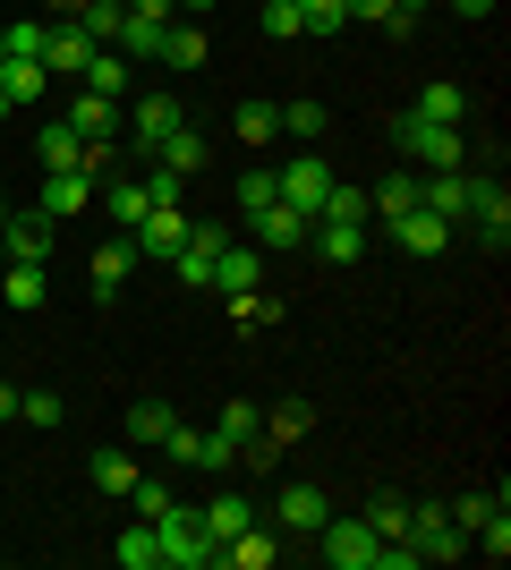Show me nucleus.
<instances>
[{"label": "nucleus", "instance_id": "obj_1", "mask_svg": "<svg viewBox=\"0 0 511 570\" xmlns=\"http://www.w3.org/2000/svg\"><path fill=\"white\" fill-rule=\"evenodd\" d=\"M392 154L410 170H469V137L461 128H435V119H417V111L392 119Z\"/></svg>", "mask_w": 511, "mask_h": 570}, {"label": "nucleus", "instance_id": "obj_2", "mask_svg": "<svg viewBox=\"0 0 511 570\" xmlns=\"http://www.w3.org/2000/svg\"><path fill=\"white\" fill-rule=\"evenodd\" d=\"M154 546H163V570H214V537H205V520L179 511V502L154 520Z\"/></svg>", "mask_w": 511, "mask_h": 570}, {"label": "nucleus", "instance_id": "obj_3", "mask_svg": "<svg viewBox=\"0 0 511 570\" xmlns=\"http://www.w3.org/2000/svg\"><path fill=\"white\" fill-rule=\"evenodd\" d=\"M401 537L417 546V562H461L469 553V528L452 520L443 502H410V528H401Z\"/></svg>", "mask_w": 511, "mask_h": 570}, {"label": "nucleus", "instance_id": "obj_4", "mask_svg": "<svg viewBox=\"0 0 511 570\" xmlns=\"http://www.w3.org/2000/svg\"><path fill=\"white\" fill-rule=\"evenodd\" d=\"M51 247H60V222L35 214V205H9V222H0V256H9V264H51Z\"/></svg>", "mask_w": 511, "mask_h": 570}, {"label": "nucleus", "instance_id": "obj_5", "mask_svg": "<svg viewBox=\"0 0 511 570\" xmlns=\"http://www.w3.org/2000/svg\"><path fill=\"white\" fill-rule=\"evenodd\" d=\"M316 553H324L333 570H375L384 537H375V528H366V511H358V520H324V528H316Z\"/></svg>", "mask_w": 511, "mask_h": 570}, {"label": "nucleus", "instance_id": "obj_6", "mask_svg": "<svg viewBox=\"0 0 511 570\" xmlns=\"http://www.w3.org/2000/svg\"><path fill=\"white\" fill-rule=\"evenodd\" d=\"M324 188H333V163H324V154H291V163L273 170V196H282V205H298L307 222H316Z\"/></svg>", "mask_w": 511, "mask_h": 570}, {"label": "nucleus", "instance_id": "obj_7", "mask_svg": "<svg viewBox=\"0 0 511 570\" xmlns=\"http://www.w3.org/2000/svg\"><path fill=\"white\" fill-rule=\"evenodd\" d=\"M179 238H188V214L179 205H154L137 230H128V247H137V264H154V273H170V256H179Z\"/></svg>", "mask_w": 511, "mask_h": 570}, {"label": "nucleus", "instance_id": "obj_8", "mask_svg": "<svg viewBox=\"0 0 511 570\" xmlns=\"http://www.w3.org/2000/svg\"><path fill=\"white\" fill-rule=\"evenodd\" d=\"M214 256H222V222H188L179 256H170V282L179 289H214Z\"/></svg>", "mask_w": 511, "mask_h": 570}, {"label": "nucleus", "instance_id": "obj_9", "mask_svg": "<svg viewBox=\"0 0 511 570\" xmlns=\"http://www.w3.org/2000/svg\"><path fill=\"white\" fill-rule=\"evenodd\" d=\"M247 230H256V247H273V256H298V247H307V230H316V222L298 214V205H282V196H273V205H256V214H239Z\"/></svg>", "mask_w": 511, "mask_h": 570}, {"label": "nucleus", "instance_id": "obj_10", "mask_svg": "<svg viewBox=\"0 0 511 570\" xmlns=\"http://www.w3.org/2000/svg\"><path fill=\"white\" fill-rule=\"evenodd\" d=\"M35 163L43 170H102V154L77 137L69 119H43V128H35Z\"/></svg>", "mask_w": 511, "mask_h": 570}, {"label": "nucleus", "instance_id": "obj_11", "mask_svg": "<svg viewBox=\"0 0 511 570\" xmlns=\"http://www.w3.org/2000/svg\"><path fill=\"white\" fill-rule=\"evenodd\" d=\"M469 230L487 238L494 256L511 247V196H503V179H494V170H478V205H469Z\"/></svg>", "mask_w": 511, "mask_h": 570}, {"label": "nucleus", "instance_id": "obj_12", "mask_svg": "<svg viewBox=\"0 0 511 570\" xmlns=\"http://www.w3.org/2000/svg\"><path fill=\"white\" fill-rule=\"evenodd\" d=\"M95 179H102V170H43V196H35V214H51V222L86 214V205H95Z\"/></svg>", "mask_w": 511, "mask_h": 570}, {"label": "nucleus", "instance_id": "obj_13", "mask_svg": "<svg viewBox=\"0 0 511 570\" xmlns=\"http://www.w3.org/2000/svg\"><path fill=\"white\" fill-rule=\"evenodd\" d=\"M324 520H333V502H324L316 485H282V494H273V528H282V537H316Z\"/></svg>", "mask_w": 511, "mask_h": 570}, {"label": "nucleus", "instance_id": "obj_14", "mask_svg": "<svg viewBox=\"0 0 511 570\" xmlns=\"http://www.w3.org/2000/svg\"><path fill=\"white\" fill-rule=\"evenodd\" d=\"M86 60H95V35H86L77 18H60V26L43 35V69H51V77H86Z\"/></svg>", "mask_w": 511, "mask_h": 570}, {"label": "nucleus", "instance_id": "obj_15", "mask_svg": "<svg viewBox=\"0 0 511 570\" xmlns=\"http://www.w3.org/2000/svg\"><path fill=\"white\" fill-rule=\"evenodd\" d=\"M69 128H77L86 145H95V137H120V128H128V102L95 95V86H77V102H69Z\"/></svg>", "mask_w": 511, "mask_h": 570}, {"label": "nucleus", "instance_id": "obj_16", "mask_svg": "<svg viewBox=\"0 0 511 570\" xmlns=\"http://www.w3.org/2000/svg\"><path fill=\"white\" fill-rule=\"evenodd\" d=\"M154 60H163V69H205V60H214V35H205L196 18H170V26H163V51H154Z\"/></svg>", "mask_w": 511, "mask_h": 570}, {"label": "nucleus", "instance_id": "obj_17", "mask_svg": "<svg viewBox=\"0 0 511 570\" xmlns=\"http://www.w3.org/2000/svg\"><path fill=\"white\" fill-rule=\"evenodd\" d=\"M384 230L401 238L410 256H443V247H452V222H435V214H426V205H410V214H392Z\"/></svg>", "mask_w": 511, "mask_h": 570}, {"label": "nucleus", "instance_id": "obj_18", "mask_svg": "<svg viewBox=\"0 0 511 570\" xmlns=\"http://www.w3.org/2000/svg\"><path fill=\"white\" fill-rule=\"evenodd\" d=\"M86 273H95V298H120V289H128V273H137V247H128V230H111V238H102Z\"/></svg>", "mask_w": 511, "mask_h": 570}, {"label": "nucleus", "instance_id": "obj_19", "mask_svg": "<svg viewBox=\"0 0 511 570\" xmlns=\"http://www.w3.org/2000/svg\"><path fill=\"white\" fill-rule=\"evenodd\" d=\"M179 119H188V111H179L170 95H137V102H128V128H137V154H154V145H163L170 128H179Z\"/></svg>", "mask_w": 511, "mask_h": 570}, {"label": "nucleus", "instance_id": "obj_20", "mask_svg": "<svg viewBox=\"0 0 511 570\" xmlns=\"http://www.w3.org/2000/svg\"><path fill=\"white\" fill-rule=\"evenodd\" d=\"M95 205H102V214H111V230H137V222L154 214L146 179H102V188H95Z\"/></svg>", "mask_w": 511, "mask_h": 570}, {"label": "nucleus", "instance_id": "obj_21", "mask_svg": "<svg viewBox=\"0 0 511 570\" xmlns=\"http://www.w3.org/2000/svg\"><path fill=\"white\" fill-rule=\"evenodd\" d=\"M146 163H163V170H179V179H196V170L214 163V145H205V137H196V128H188V119H179V128H170V137L154 145Z\"/></svg>", "mask_w": 511, "mask_h": 570}, {"label": "nucleus", "instance_id": "obj_22", "mask_svg": "<svg viewBox=\"0 0 511 570\" xmlns=\"http://www.w3.org/2000/svg\"><path fill=\"white\" fill-rule=\"evenodd\" d=\"M214 562H230V570H273V562H282V537H273V528H256V520H247L239 537H230V546L214 553Z\"/></svg>", "mask_w": 511, "mask_h": 570}, {"label": "nucleus", "instance_id": "obj_23", "mask_svg": "<svg viewBox=\"0 0 511 570\" xmlns=\"http://www.w3.org/2000/svg\"><path fill=\"white\" fill-rule=\"evenodd\" d=\"M256 273H265V247H230V238H222V256H214V289L222 298L256 289Z\"/></svg>", "mask_w": 511, "mask_h": 570}, {"label": "nucleus", "instance_id": "obj_24", "mask_svg": "<svg viewBox=\"0 0 511 570\" xmlns=\"http://www.w3.org/2000/svg\"><path fill=\"white\" fill-rule=\"evenodd\" d=\"M307 247H316L324 264H358V256H366V222H316V230H307Z\"/></svg>", "mask_w": 511, "mask_h": 570}, {"label": "nucleus", "instance_id": "obj_25", "mask_svg": "<svg viewBox=\"0 0 511 570\" xmlns=\"http://www.w3.org/2000/svg\"><path fill=\"white\" fill-rule=\"evenodd\" d=\"M128 77H137V60H128V51H111V43H95V60H86V77H77V86H95V95L120 102V95H128Z\"/></svg>", "mask_w": 511, "mask_h": 570}, {"label": "nucleus", "instance_id": "obj_26", "mask_svg": "<svg viewBox=\"0 0 511 570\" xmlns=\"http://www.w3.org/2000/svg\"><path fill=\"white\" fill-rule=\"evenodd\" d=\"M170 426H179V409H170V401H137V409H128V426H120V443H128V452H146V443H163Z\"/></svg>", "mask_w": 511, "mask_h": 570}, {"label": "nucleus", "instance_id": "obj_27", "mask_svg": "<svg viewBox=\"0 0 511 570\" xmlns=\"http://www.w3.org/2000/svg\"><path fill=\"white\" fill-rule=\"evenodd\" d=\"M196 520H205V537H214V553H222V546H230V537H239L247 520H256V502H247V494H214L205 511H196Z\"/></svg>", "mask_w": 511, "mask_h": 570}, {"label": "nucleus", "instance_id": "obj_28", "mask_svg": "<svg viewBox=\"0 0 511 570\" xmlns=\"http://www.w3.org/2000/svg\"><path fill=\"white\" fill-rule=\"evenodd\" d=\"M0 298H9V315H35V307L51 298L43 264H9V273H0Z\"/></svg>", "mask_w": 511, "mask_h": 570}, {"label": "nucleus", "instance_id": "obj_29", "mask_svg": "<svg viewBox=\"0 0 511 570\" xmlns=\"http://www.w3.org/2000/svg\"><path fill=\"white\" fill-rule=\"evenodd\" d=\"M410 205H417V170L410 163H401V170H384V179H375V188H366V214H410Z\"/></svg>", "mask_w": 511, "mask_h": 570}, {"label": "nucleus", "instance_id": "obj_30", "mask_svg": "<svg viewBox=\"0 0 511 570\" xmlns=\"http://www.w3.org/2000/svg\"><path fill=\"white\" fill-rule=\"evenodd\" d=\"M0 95H9V111H18V102H43L51 69H43V60H0Z\"/></svg>", "mask_w": 511, "mask_h": 570}, {"label": "nucleus", "instance_id": "obj_31", "mask_svg": "<svg viewBox=\"0 0 511 570\" xmlns=\"http://www.w3.org/2000/svg\"><path fill=\"white\" fill-rule=\"evenodd\" d=\"M86 476H95L102 494H128V485H137L146 469H137V452H128V443H111V452H95V460H86Z\"/></svg>", "mask_w": 511, "mask_h": 570}, {"label": "nucleus", "instance_id": "obj_32", "mask_svg": "<svg viewBox=\"0 0 511 570\" xmlns=\"http://www.w3.org/2000/svg\"><path fill=\"white\" fill-rule=\"evenodd\" d=\"M111 51H128V60L146 69L154 51H163V18H120V35H111Z\"/></svg>", "mask_w": 511, "mask_h": 570}, {"label": "nucleus", "instance_id": "obj_33", "mask_svg": "<svg viewBox=\"0 0 511 570\" xmlns=\"http://www.w3.org/2000/svg\"><path fill=\"white\" fill-rule=\"evenodd\" d=\"M230 137L239 145H273L282 137V111H273V102H239V111H230Z\"/></svg>", "mask_w": 511, "mask_h": 570}, {"label": "nucleus", "instance_id": "obj_34", "mask_svg": "<svg viewBox=\"0 0 511 570\" xmlns=\"http://www.w3.org/2000/svg\"><path fill=\"white\" fill-rule=\"evenodd\" d=\"M410 111H417V119H435V128H461V119H469V95H461V86H426Z\"/></svg>", "mask_w": 511, "mask_h": 570}, {"label": "nucleus", "instance_id": "obj_35", "mask_svg": "<svg viewBox=\"0 0 511 570\" xmlns=\"http://www.w3.org/2000/svg\"><path fill=\"white\" fill-rule=\"evenodd\" d=\"M111 562H120V570H163V546H154V520H137V528H128L120 546H111Z\"/></svg>", "mask_w": 511, "mask_h": 570}, {"label": "nucleus", "instance_id": "obj_36", "mask_svg": "<svg viewBox=\"0 0 511 570\" xmlns=\"http://www.w3.org/2000/svg\"><path fill=\"white\" fill-rule=\"evenodd\" d=\"M307 426H316V409H307V401H282V409H265V443H273V452H282V443H298Z\"/></svg>", "mask_w": 511, "mask_h": 570}, {"label": "nucleus", "instance_id": "obj_37", "mask_svg": "<svg viewBox=\"0 0 511 570\" xmlns=\"http://www.w3.org/2000/svg\"><path fill=\"white\" fill-rule=\"evenodd\" d=\"M214 426H222V434H230V443L247 452V443L265 434V409H256V401H222V417H214Z\"/></svg>", "mask_w": 511, "mask_h": 570}, {"label": "nucleus", "instance_id": "obj_38", "mask_svg": "<svg viewBox=\"0 0 511 570\" xmlns=\"http://www.w3.org/2000/svg\"><path fill=\"white\" fill-rule=\"evenodd\" d=\"M282 111V137H324V102L316 95H298V102H273Z\"/></svg>", "mask_w": 511, "mask_h": 570}, {"label": "nucleus", "instance_id": "obj_39", "mask_svg": "<svg viewBox=\"0 0 511 570\" xmlns=\"http://www.w3.org/2000/svg\"><path fill=\"white\" fill-rule=\"evenodd\" d=\"M366 528H375V537H401V528H410V494H375L366 502Z\"/></svg>", "mask_w": 511, "mask_h": 570}, {"label": "nucleus", "instance_id": "obj_40", "mask_svg": "<svg viewBox=\"0 0 511 570\" xmlns=\"http://www.w3.org/2000/svg\"><path fill=\"white\" fill-rule=\"evenodd\" d=\"M298 26H307V35H341V26H350V0H298Z\"/></svg>", "mask_w": 511, "mask_h": 570}, {"label": "nucleus", "instance_id": "obj_41", "mask_svg": "<svg viewBox=\"0 0 511 570\" xmlns=\"http://www.w3.org/2000/svg\"><path fill=\"white\" fill-rule=\"evenodd\" d=\"M230 315L256 333V324H282V298H265V289H239V298H230Z\"/></svg>", "mask_w": 511, "mask_h": 570}, {"label": "nucleus", "instance_id": "obj_42", "mask_svg": "<svg viewBox=\"0 0 511 570\" xmlns=\"http://www.w3.org/2000/svg\"><path fill=\"white\" fill-rule=\"evenodd\" d=\"M128 502H137V520H163V511H170L179 494H170L163 476H137V485H128Z\"/></svg>", "mask_w": 511, "mask_h": 570}, {"label": "nucleus", "instance_id": "obj_43", "mask_svg": "<svg viewBox=\"0 0 511 570\" xmlns=\"http://www.w3.org/2000/svg\"><path fill=\"white\" fill-rule=\"evenodd\" d=\"M120 18H128L120 0H86V18H77V26H86L95 43H111V35H120Z\"/></svg>", "mask_w": 511, "mask_h": 570}, {"label": "nucleus", "instance_id": "obj_44", "mask_svg": "<svg viewBox=\"0 0 511 570\" xmlns=\"http://www.w3.org/2000/svg\"><path fill=\"white\" fill-rule=\"evenodd\" d=\"M18 417H26V426H60V417H69V401H60V392H26Z\"/></svg>", "mask_w": 511, "mask_h": 570}, {"label": "nucleus", "instance_id": "obj_45", "mask_svg": "<svg viewBox=\"0 0 511 570\" xmlns=\"http://www.w3.org/2000/svg\"><path fill=\"white\" fill-rule=\"evenodd\" d=\"M265 35H273V43H291V35H307V26H298V0H265Z\"/></svg>", "mask_w": 511, "mask_h": 570}, {"label": "nucleus", "instance_id": "obj_46", "mask_svg": "<svg viewBox=\"0 0 511 570\" xmlns=\"http://www.w3.org/2000/svg\"><path fill=\"white\" fill-rule=\"evenodd\" d=\"M230 196H239V214H256V205H273V170H239V188H230Z\"/></svg>", "mask_w": 511, "mask_h": 570}, {"label": "nucleus", "instance_id": "obj_47", "mask_svg": "<svg viewBox=\"0 0 511 570\" xmlns=\"http://www.w3.org/2000/svg\"><path fill=\"white\" fill-rule=\"evenodd\" d=\"M179 188H188V179H179V170H163V163L146 170V196H154V205H179Z\"/></svg>", "mask_w": 511, "mask_h": 570}, {"label": "nucleus", "instance_id": "obj_48", "mask_svg": "<svg viewBox=\"0 0 511 570\" xmlns=\"http://www.w3.org/2000/svg\"><path fill=\"white\" fill-rule=\"evenodd\" d=\"M392 9L401 0H350V18H366V26H392Z\"/></svg>", "mask_w": 511, "mask_h": 570}, {"label": "nucleus", "instance_id": "obj_49", "mask_svg": "<svg viewBox=\"0 0 511 570\" xmlns=\"http://www.w3.org/2000/svg\"><path fill=\"white\" fill-rule=\"evenodd\" d=\"M9 417H18V383H0V426H9Z\"/></svg>", "mask_w": 511, "mask_h": 570}, {"label": "nucleus", "instance_id": "obj_50", "mask_svg": "<svg viewBox=\"0 0 511 570\" xmlns=\"http://www.w3.org/2000/svg\"><path fill=\"white\" fill-rule=\"evenodd\" d=\"M452 9H461V18H494V0H452Z\"/></svg>", "mask_w": 511, "mask_h": 570}, {"label": "nucleus", "instance_id": "obj_51", "mask_svg": "<svg viewBox=\"0 0 511 570\" xmlns=\"http://www.w3.org/2000/svg\"><path fill=\"white\" fill-rule=\"evenodd\" d=\"M170 9H188V18H205V9H222V0H170Z\"/></svg>", "mask_w": 511, "mask_h": 570}, {"label": "nucleus", "instance_id": "obj_52", "mask_svg": "<svg viewBox=\"0 0 511 570\" xmlns=\"http://www.w3.org/2000/svg\"><path fill=\"white\" fill-rule=\"evenodd\" d=\"M401 9H417V18H426V0H401Z\"/></svg>", "mask_w": 511, "mask_h": 570}, {"label": "nucleus", "instance_id": "obj_53", "mask_svg": "<svg viewBox=\"0 0 511 570\" xmlns=\"http://www.w3.org/2000/svg\"><path fill=\"white\" fill-rule=\"evenodd\" d=\"M0 222H9V196H0ZM0 264H9V256H0Z\"/></svg>", "mask_w": 511, "mask_h": 570}, {"label": "nucleus", "instance_id": "obj_54", "mask_svg": "<svg viewBox=\"0 0 511 570\" xmlns=\"http://www.w3.org/2000/svg\"><path fill=\"white\" fill-rule=\"evenodd\" d=\"M120 9H128V0H120Z\"/></svg>", "mask_w": 511, "mask_h": 570}]
</instances>
